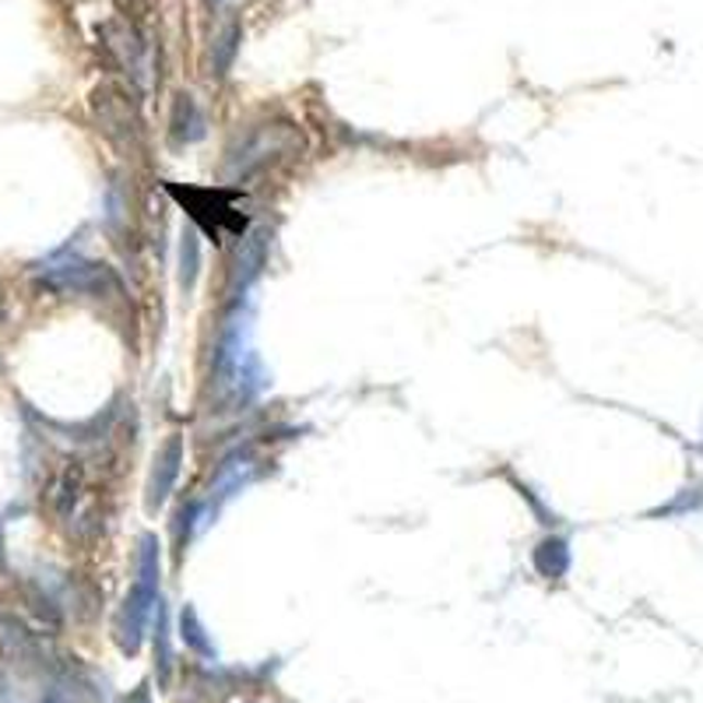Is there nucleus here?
I'll return each instance as SVG.
<instances>
[{
	"label": "nucleus",
	"mask_w": 703,
	"mask_h": 703,
	"mask_svg": "<svg viewBox=\"0 0 703 703\" xmlns=\"http://www.w3.org/2000/svg\"><path fill=\"white\" fill-rule=\"evenodd\" d=\"M159 538L145 535L141 538V549H137V577H134V587L128 602H123L120 616H117V644L123 654H134L141 647V637H145L148 627V616H151V605L159 598Z\"/></svg>",
	"instance_id": "nucleus-1"
},
{
	"label": "nucleus",
	"mask_w": 703,
	"mask_h": 703,
	"mask_svg": "<svg viewBox=\"0 0 703 703\" xmlns=\"http://www.w3.org/2000/svg\"><path fill=\"white\" fill-rule=\"evenodd\" d=\"M92 109H96L99 131L109 141H117V145H131L134 134H137V120H134L131 99L123 96L120 88H113V85L96 88V96H92Z\"/></svg>",
	"instance_id": "nucleus-2"
},
{
	"label": "nucleus",
	"mask_w": 703,
	"mask_h": 703,
	"mask_svg": "<svg viewBox=\"0 0 703 703\" xmlns=\"http://www.w3.org/2000/svg\"><path fill=\"white\" fill-rule=\"evenodd\" d=\"M46 281L60 292H82V295H109V292L123 289L113 268H106V264H88V260H71L64 268H57Z\"/></svg>",
	"instance_id": "nucleus-3"
},
{
	"label": "nucleus",
	"mask_w": 703,
	"mask_h": 703,
	"mask_svg": "<svg viewBox=\"0 0 703 703\" xmlns=\"http://www.w3.org/2000/svg\"><path fill=\"white\" fill-rule=\"evenodd\" d=\"M180 464H183V436L173 433V436H169V440L162 444L159 454H155V464H151L148 496H145V504H148L151 513L166 504L169 493H173L177 478H180Z\"/></svg>",
	"instance_id": "nucleus-4"
},
{
	"label": "nucleus",
	"mask_w": 703,
	"mask_h": 703,
	"mask_svg": "<svg viewBox=\"0 0 703 703\" xmlns=\"http://www.w3.org/2000/svg\"><path fill=\"white\" fill-rule=\"evenodd\" d=\"M99 33H102V46L113 53L123 74H131L134 82H141V77H145V43H141V36L123 22H106Z\"/></svg>",
	"instance_id": "nucleus-5"
},
{
	"label": "nucleus",
	"mask_w": 703,
	"mask_h": 703,
	"mask_svg": "<svg viewBox=\"0 0 703 703\" xmlns=\"http://www.w3.org/2000/svg\"><path fill=\"white\" fill-rule=\"evenodd\" d=\"M169 134H173L177 145H186V141H197L201 134H205V117H201V109L191 96H177L173 120H169Z\"/></svg>",
	"instance_id": "nucleus-6"
},
{
	"label": "nucleus",
	"mask_w": 703,
	"mask_h": 703,
	"mask_svg": "<svg viewBox=\"0 0 703 703\" xmlns=\"http://www.w3.org/2000/svg\"><path fill=\"white\" fill-rule=\"evenodd\" d=\"M535 570L545 577V581H559V577L570 570V545H567V538H545V542H538Z\"/></svg>",
	"instance_id": "nucleus-7"
},
{
	"label": "nucleus",
	"mask_w": 703,
	"mask_h": 703,
	"mask_svg": "<svg viewBox=\"0 0 703 703\" xmlns=\"http://www.w3.org/2000/svg\"><path fill=\"white\" fill-rule=\"evenodd\" d=\"M240 43H243V25L237 19H229L222 25V33L215 36V46H211V68H215V77H226L232 60L240 53Z\"/></svg>",
	"instance_id": "nucleus-8"
},
{
	"label": "nucleus",
	"mask_w": 703,
	"mask_h": 703,
	"mask_svg": "<svg viewBox=\"0 0 703 703\" xmlns=\"http://www.w3.org/2000/svg\"><path fill=\"white\" fill-rule=\"evenodd\" d=\"M264 260H268V237L264 232H257V237H250V240H243V250H240V260H237V289L243 286H250L257 275H260V268H264Z\"/></svg>",
	"instance_id": "nucleus-9"
},
{
	"label": "nucleus",
	"mask_w": 703,
	"mask_h": 703,
	"mask_svg": "<svg viewBox=\"0 0 703 703\" xmlns=\"http://www.w3.org/2000/svg\"><path fill=\"white\" fill-rule=\"evenodd\" d=\"M201 271V240L194 229H183V243H180V281L183 289H194Z\"/></svg>",
	"instance_id": "nucleus-10"
},
{
	"label": "nucleus",
	"mask_w": 703,
	"mask_h": 703,
	"mask_svg": "<svg viewBox=\"0 0 703 703\" xmlns=\"http://www.w3.org/2000/svg\"><path fill=\"white\" fill-rule=\"evenodd\" d=\"M77 496H82V472H77L74 464L64 468V475L57 478V489H53V507L57 513H71Z\"/></svg>",
	"instance_id": "nucleus-11"
},
{
	"label": "nucleus",
	"mask_w": 703,
	"mask_h": 703,
	"mask_svg": "<svg viewBox=\"0 0 703 703\" xmlns=\"http://www.w3.org/2000/svg\"><path fill=\"white\" fill-rule=\"evenodd\" d=\"M180 637L186 640V647H194L197 654H205V658H215V644L205 637V627H201V619L191 605L183 608V619H180Z\"/></svg>",
	"instance_id": "nucleus-12"
},
{
	"label": "nucleus",
	"mask_w": 703,
	"mask_h": 703,
	"mask_svg": "<svg viewBox=\"0 0 703 703\" xmlns=\"http://www.w3.org/2000/svg\"><path fill=\"white\" fill-rule=\"evenodd\" d=\"M155 671H159V686H169V671H173V654H169V630H166V608L159 602V633H155Z\"/></svg>",
	"instance_id": "nucleus-13"
},
{
	"label": "nucleus",
	"mask_w": 703,
	"mask_h": 703,
	"mask_svg": "<svg viewBox=\"0 0 703 703\" xmlns=\"http://www.w3.org/2000/svg\"><path fill=\"white\" fill-rule=\"evenodd\" d=\"M151 4V0H131V8H137V11H145Z\"/></svg>",
	"instance_id": "nucleus-14"
},
{
	"label": "nucleus",
	"mask_w": 703,
	"mask_h": 703,
	"mask_svg": "<svg viewBox=\"0 0 703 703\" xmlns=\"http://www.w3.org/2000/svg\"><path fill=\"white\" fill-rule=\"evenodd\" d=\"M43 703H64V696H57V693H50V696H46Z\"/></svg>",
	"instance_id": "nucleus-15"
},
{
	"label": "nucleus",
	"mask_w": 703,
	"mask_h": 703,
	"mask_svg": "<svg viewBox=\"0 0 703 703\" xmlns=\"http://www.w3.org/2000/svg\"><path fill=\"white\" fill-rule=\"evenodd\" d=\"M215 4H218V0H215Z\"/></svg>",
	"instance_id": "nucleus-16"
}]
</instances>
